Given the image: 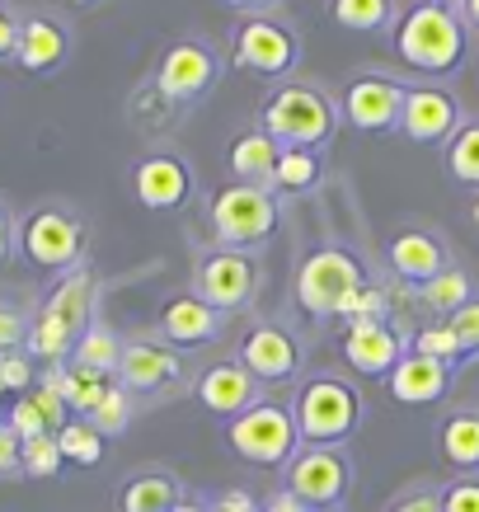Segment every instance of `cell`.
Listing matches in <instances>:
<instances>
[{"label": "cell", "instance_id": "cell-1", "mask_svg": "<svg viewBox=\"0 0 479 512\" xmlns=\"http://www.w3.org/2000/svg\"><path fill=\"white\" fill-rule=\"evenodd\" d=\"M390 38H395V57L418 76H451L470 52V29L461 24V15L437 5H409L395 19Z\"/></svg>", "mask_w": 479, "mask_h": 512}, {"label": "cell", "instance_id": "cell-2", "mask_svg": "<svg viewBox=\"0 0 479 512\" xmlns=\"http://www.w3.org/2000/svg\"><path fill=\"white\" fill-rule=\"evenodd\" d=\"M339 123H343L339 99L325 94L320 85H306V80L278 85L259 109L263 132L278 137L282 146H301V151H320V146H329L334 132H339Z\"/></svg>", "mask_w": 479, "mask_h": 512}, {"label": "cell", "instance_id": "cell-3", "mask_svg": "<svg viewBox=\"0 0 479 512\" xmlns=\"http://www.w3.org/2000/svg\"><path fill=\"white\" fill-rule=\"evenodd\" d=\"M362 390L348 376L320 372L296 386L292 414L301 428V447H343L362 428Z\"/></svg>", "mask_w": 479, "mask_h": 512}, {"label": "cell", "instance_id": "cell-4", "mask_svg": "<svg viewBox=\"0 0 479 512\" xmlns=\"http://www.w3.org/2000/svg\"><path fill=\"white\" fill-rule=\"evenodd\" d=\"M367 264L357 259L353 249L343 245H320L310 249L301 268H296V301H301V311L315 315V320H329V315L348 311V301H353L362 287H367Z\"/></svg>", "mask_w": 479, "mask_h": 512}, {"label": "cell", "instance_id": "cell-5", "mask_svg": "<svg viewBox=\"0 0 479 512\" xmlns=\"http://www.w3.org/2000/svg\"><path fill=\"white\" fill-rule=\"evenodd\" d=\"M226 447L249 461V466H287L296 451H301V428H296L292 404L268 400L263 395L254 409H245L240 419L226 423Z\"/></svg>", "mask_w": 479, "mask_h": 512}, {"label": "cell", "instance_id": "cell-6", "mask_svg": "<svg viewBox=\"0 0 479 512\" xmlns=\"http://www.w3.org/2000/svg\"><path fill=\"white\" fill-rule=\"evenodd\" d=\"M19 249L43 273H71L85 259V221L62 202H43L19 226Z\"/></svg>", "mask_w": 479, "mask_h": 512}, {"label": "cell", "instance_id": "cell-7", "mask_svg": "<svg viewBox=\"0 0 479 512\" xmlns=\"http://www.w3.org/2000/svg\"><path fill=\"white\" fill-rule=\"evenodd\" d=\"M282 489L301 498L310 512L343 508L353 494V461L343 447H301L282 466Z\"/></svg>", "mask_w": 479, "mask_h": 512}, {"label": "cell", "instance_id": "cell-8", "mask_svg": "<svg viewBox=\"0 0 479 512\" xmlns=\"http://www.w3.org/2000/svg\"><path fill=\"white\" fill-rule=\"evenodd\" d=\"M231 62L249 76L287 80L301 62V33L278 15H245L231 38Z\"/></svg>", "mask_w": 479, "mask_h": 512}, {"label": "cell", "instance_id": "cell-9", "mask_svg": "<svg viewBox=\"0 0 479 512\" xmlns=\"http://www.w3.org/2000/svg\"><path fill=\"white\" fill-rule=\"evenodd\" d=\"M278 193L273 188H254V184H226L212 198V235L217 249H245L259 245L278 231Z\"/></svg>", "mask_w": 479, "mask_h": 512}, {"label": "cell", "instance_id": "cell-10", "mask_svg": "<svg viewBox=\"0 0 479 512\" xmlns=\"http://www.w3.org/2000/svg\"><path fill=\"white\" fill-rule=\"evenodd\" d=\"M404 85L390 71H357L348 85L339 90V118L343 127H353L362 137H386L400 132V113H404Z\"/></svg>", "mask_w": 479, "mask_h": 512}, {"label": "cell", "instance_id": "cell-11", "mask_svg": "<svg viewBox=\"0 0 479 512\" xmlns=\"http://www.w3.org/2000/svg\"><path fill=\"white\" fill-rule=\"evenodd\" d=\"M235 362L259 386H287L306 367V348L282 320H249L240 343H235Z\"/></svg>", "mask_w": 479, "mask_h": 512}, {"label": "cell", "instance_id": "cell-12", "mask_svg": "<svg viewBox=\"0 0 479 512\" xmlns=\"http://www.w3.org/2000/svg\"><path fill=\"white\" fill-rule=\"evenodd\" d=\"M221 76V57L212 43H202V38H179V43H170L165 52H160V62H155V76L151 85L170 104H193V99H202V94L217 85Z\"/></svg>", "mask_w": 479, "mask_h": 512}, {"label": "cell", "instance_id": "cell-13", "mask_svg": "<svg viewBox=\"0 0 479 512\" xmlns=\"http://www.w3.org/2000/svg\"><path fill=\"white\" fill-rule=\"evenodd\" d=\"M193 292L212 306V311H245L259 296V268L245 249H207L193 273Z\"/></svg>", "mask_w": 479, "mask_h": 512}, {"label": "cell", "instance_id": "cell-14", "mask_svg": "<svg viewBox=\"0 0 479 512\" xmlns=\"http://www.w3.org/2000/svg\"><path fill=\"white\" fill-rule=\"evenodd\" d=\"M465 127L461 99L447 90V85H409L404 94V113H400V132L418 146H447L456 132Z\"/></svg>", "mask_w": 479, "mask_h": 512}, {"label": "cell", "instance_id": "cell-15", "mask_svg": "<svg viewBox=\"0 0 479 512\" xmlns=\"http://www.w3.org/2000/svg\"><path fill=\"white\" fill-rule=\"evenodd\" d=\"M193 165L174 151H160V156H146L132 165V198L146 207V212H179L193 202Z\"/></svg>", "mask_w": 479, "mask_h": 512}, {"label": "cell", "instance_id": "cell-16", "mask_svg": "<svg viewBox=\"0 0 479 512\" xmlns=\"http://www.w3.org/2000/svg\"><path fill=\"white\" fill-rule=\"evenodd\" d=\"M184 381V357L165 339H132L123 343V362H118V386L132 395H165Z\"/></svg>", "mask_w": 479, "mask_h": 512}, {"label": "cell", "instance_id": "cell-17", "mask_svg": "<svg viewBox=\"0 0 479 512\" xmlns=\"http://www.w3.org/2000/svg\"><path fill=\"white\" fill-rule=\"evenodd\" d=\"M193 400H198L212 419L231 423L263 400V386L235 362V357H221V362H212V367L193 381Z\"/></svg>", "mask_w": 479, "mask_h": 512}, {"label": "cell", "instance_id": "cell-18", "mask_svg": "<svg viewBox=\"0 0 479 512\" xmlns=\"http://www.w3.org/2000/svg\"><path fill=\"white\" fill-rule=\"evenodd\" d=\"M386 264L404 287H423V282L442 278L451 268V249L442 245L433 231H423V226H404V231L390 235Z\"/></svg>", "mask_w": 479, "mask_h": 512}, {"label": "cell", "instance_id": "cell-19", "mask_svg": "<svg viewBox=\"0 0 479 512\" xmlns=\"http://www.w3.org/2000/svg\"><path fill=\"white\" fill-rule=\"evenodd\" d=\"M409 353L395 325H348L343 329V362L367 381H386L395 362Z\"/></svg>", "mask_w": 479, "mask_h": 512}, {"label": "cell", "instance_id": "cell-20", "mask_svg": "<svg viewBox=\"0 0 479 512\" xmlns=\"http://www.w3.org/2000/svg\"><path fill=\"white\" fill-rule=\"evenodd\" d=\"M451 381H456L451 362H437V357H423L409 348L395 362V372L386 376V390L395 404H437V400H447Z\"/></svg>", "mask_w": 479, "mask_h": 512}, {"label": "cell", "instance_id": "cell-21", "mask_svg": "<svg viewBox=\"0 0 479 512\" xmlns=\"http://www.w3.org/2000/svg\"><path fill=\"white\" fill-rule=\"evenodd\" d=\"M160 339L174 348H202L221 339V311H212L198 292H174L160 306Z\"/></svg>", "mask_w": 479, "mask_h": 512}, {"label": "cell", "instance_id": "cell-22", "mask_svg": "<svg viewBox=\"0 0 479 512\" xmlns=\"http://www.w3.org/2000/svg\"><path fill=\"white\" fill-rule=\"evenodd\" d=\"M66 52H71V33H66L62 19L52 15H24V29H19V52L15 62L33 76H43V71H57L66 62Z\"/></svg>", "mask_w": 479, "mask_h": 512}, {"label": "cell", "instance_id": "cell-23", "mask_svg": "<svg viewBox=\"0 0 479 512\" xmlns=\"http://www.w3.org/2000/svg\"><path fill=\"white\" fill-rule=\"evenodd\" d=\"M437 451L456 475H479V404H461L437 423Z\"/></svg>", "mask_w": 479, "mask_h": 512}, {"label": "cell", "instance_id": "cell-24", "mask_svg": "<svg viewBox=\"0 0 479 512\" xmlns=\"http://www.w3.org/2000/svg\"><path fill=\"white\" fill-rule=\"evenodd\" d=\"M94 301H99V282H94L90 268H71V273H62V282L47 292L43 311L57 315L62 325H71L76 334H85V329L94 325Z\"/></svg>", "mask_w": 479, "mask_h": 512}, {"label": "cell", "instance_id": "cell-25", "mask_svg": "<svg viewBox=\"0 0 479 512\" xmlns=\"http://www.w3.org/2000/svg\"><path fill=\"white\" fill-rule=\"evenodd\" d=\"M179 503H184V484L165 466L137 470V475L123 480V489H118V512H174Z\"/></svg>", "mask_w": 479, "mask_h": 512}, {"label": "cell", "instance_id": "cell-26", "mask_svg": "<svg viewBox=\"0 0 479 512\" xmlns=\"http://www.w3.org/2000/svg\"><path fill=\"white\" fill-rule=\"evenodd\" d=\"M231 174L235 184H254V188H268L273 184V170H278L282 160V141L268 137L263 127H249V132H240V137L231 141Z\"/></svg>", "mask_w": 479, "mask_h": 512}, {"label": "cell", "instance_id": "cell-27", "mask_svg": "<svg viewBox=\"0 0 479 512\" xmlns=\"http://www.w3.org/2000/svg\"><path fill=\"white\" fill-rule=\"evenodd\" d=\"M43 386L62 395L66 409H71V419H90L94 404L109 395L113 381L109 376H99V372H85V367H76V362H57V367H47Z\"/></svg>", "mask_w": 479, "mask_h": 512}, {"label": "cell", "instance_id": "cell-28", "mask_svg": "<svg viewBox=\"0 0 479 512\" xmlns=\"http://www.w3.org/2000/svg\"><path fill=\"white\" fill-rule=\"evenodd\" d=\"M414 301L433 315V320H451L456 311H465V306L475 301V282H470V273H465V268L451 264L442 278L423 282V287L414 292Z\"/></svg>", "mask_w": 479, "mask_h": 512}, {"label": "cell", "instance_id": "cell-29", "mask_svg": "<svg viewBox=\"0 0 479 512\" xmlns=\"http://www.w3.org/2000/svg\"><path fill=\"white\" fill-rule=\"evenodd\" d=\"M325 184V160L320 151H301V146H282V160L278 170H273V193H315V188Z\"/></svg>", "mask_w": 479, "mask_h": 512}, {"label": "cell", "instance_id": "cell-30", "mask_svg": "<svg viewBox=\"0 0 479 512\" xmlns=\"http://www.w3.org/2000/svg\"><path fill=\"white\" fill-rule=\"evenodd\" d=\"M71 362H76V367H85V372L118 376V362H123V339H118L109 325H90L85 334H80Z\"/></svg>", "mask_w": 479, "mask_h": 512}, {"label": "cell", "instance_id": "cell-31", "mask_svg": "<svg viewBox=\"0 0 479 512\" xmlns=\"http://www.w3.org/2000/svg\"><path fill=\"white\" fill-rule=\"evenodd\" d=\"M329 19L353 33L395 29V0H329Z\"/></svg>", "mask_w": 479, "mask_h": 512}, {"label": "cell", "instance_id": "cell-32", "mask_svg": "<svg viewBox=\"0 0 479 512\" xmlns=\"http://www.w3.org/2000/svg\"><path fill=\"white\" fill-rule=\"evenodd\" d=\"M104 442H109V437L99 433L90 419H71L62 433H57V447H62L66 466H80V470H94L104 461Z\"/></svg>", "mask_w": 479, "mask_h": 512}, {"label": "cell", "instance_id": "cell-33", "mask_svg": "<svg viewBox=\"0 0 479 512\" xmlns=\"http://www.w3.org/2000/svg\"><path fill=\"white\" fill-rule=\"evenodd\" d=\"M442 160H447V174L456 184L479 193V123H465L461 132L447 141V156Z\"/></svg>", "mask_w": 479, "mask_h": 512}, {"label": "cell", "instance_id": "cell-34", "mask_svg": "<svg viewBox=\"0 0 479 512\" xmlns=\"http://www.w3.org/2000/svg\"><path fill=\"white\" fill-rule=\"evenodd\" d=\"M414 353L423 357H437V362H465V348L461 339H456V329L447 325V320H428V325H418L414 329Z\"/></svg>", "mask_w": 479, "mask_h": 512}, {"label": "cell", "instance_id": "cell-35", "mask_svg": "<svg viewBox=\"0 0 479 512\" xmlns=\"http://www.w3.org/2000/svg\"><path fill=\"white\" fill-rule=\"evenodd\" d=\"M390 315H395V306H390V292L381 287V282H367V287H362V292L348 301L343 320H348V325H390Z\"/></svg>", "mask_w": 479, "mask_h": 512}, {"label": "cell", "instance_id": "cell-36", "mask_svg": "<svg viewBox=\"0 0 479 512\" xmlns=\"http://www.w3.org/2000/svg\"><path fill=\"white\" fill-rule=\"evenodd\" d=\"M90 423L99 428L104 437H118V433H127V423H132V390H123L118 381L109 386V395L94 404V414H90Z\"/></svg>", "mask_w": 479, "mask_h": 512}, {"label": "cell", "instance_id": "cell-37", "mask_svg": "<svg viewBox=\"0 0 479 512\" xmlns=\"http://www.w3.org/2000/svg\"><path fill=\"white\" fill-rule=\"evenodd\" d=\"M66 466L62 447H57V433H43V437H29L24 442V475H33V480H52L57 470Z\"/></svg>", "mask_w": 479, "mask_h": 512}, {"label": "cell", "instance_id": "cell-38", "mask_svg": "<svg viewBox=\"0 0 479 512\" xmlns=\"http://www.w3.org/2000/svg\"><path fill=\"white\" fill-rule=\"evenodd\" d=\"M33 390V357L24 348L15 353H0V395H29Z\"/></svg>", "mask_w": 479, "mask_h": 512}, {"label": "cell", "instance_id": "cell-39", "mask_svg": "<svg viewBox=\"0 0 479 512\" xmlns=\"http://www.w3.org/2000/svg\"><path fill=\"white\" fill-rule=\"evenodd\" d=\"M5 423H10L24 442H29V437H43V433H57V428L47 423V414L38 409V400H33V395H19V400L10 404V419H5Z\"/></svg>", "mask_w": 479, "mask_h": 512}, {"label": "cell", "instance_id": "cell-40", "mask_svg": "<svg viewBox=\"0 0 479 512\" xmlns=\"http://www.w3.org/2000/svg\"><path fill=\"white\" fill-rule=\"evenodd\" d=\"M386 512H442V484H433V480L409 484L404 494L390 498Z\"/></svg>", "mask_w": 479, "mask_h": 512}, {"label": "cell", "instance_id": "cell-41", "mask_svg": "<svg viewBox=\"0 0 479 512\" xmlns=\"http://www.w3.org/2000/svg\"><path fill=\"white\" fill-rule=\"evenodd\" d=\"M442 512H479V475H456L442 484Z\"/></svg>", "mask_w": 479, "mask_h": 512}, {"label": "cell", "instance_id": "cell-42", "mask_svg": "<svg viewBox=\"0 0 479 512\" xmlns=\"http://www.w3.org/2000/svg\"><path fill=\"white\" fill-rule=\"evenodd\" d=\"M451 329H456V339H461V348H465V357H479V296L465 306V311H456L447 320Z\"/></svg>", "mask_w": 479, "mask_h": 512}, {"label": "cell", "instance_id": "cell-43", "mask_svg": "<svg viewBox=\"0 0 479 512\" xmlns=\"http://www.w3.org/2000/svg\"><path fill=\"white\" fill-rule=\"evenodd\" d=\"M19 466H24V437L10 423H0V475H10Z\"/></svg>", "mask_w": 479, "mask_h": 512}, {"label": "cell", "instance_id": "cell-44", "mask_svg": "<svg viewBox=\"0 0 479 512\" xmlns=\"http://www.w3.org/2000/svg\"><path fill=\"white\" fill-rule=\"evenodd\" d=\"M24 339H29V325L19 320V311L0 306V353H15Z\"/></svg>", "mask_w": 479, "mask_h": 512}, {"label": "cell", "instance_id": "cell-45", "mask_svg": "<svg viewBox=\"0 0 479 512\" xmlns=\"http://www.w3.org/2000/svg\"><path fill=\"white\" fill-rule=\"evenodd\" d=\"M19 29H24V19H19L10 5H0V62L19 52Z\"/></svg>", "mask_w": 479, "mask_h": 512}, {"label": "cell", "instance_id": "cell-46", "mask_svg": "<svg viewBox=\"0 0 479 512\" xmlns=\"http://www.w3.org/2000/svg\"><path fill=\"white\" fill-rule=\"evenodd\" d=\"M10 254H15V221L0 207V264H10Z\"/></svg>", "mask_w": 479, "mask_h": 512}, {"label": "cell", "instance_id": "cell-47", "mask_svg": "<svg viewBox=\"0 0 479 512\" xmlns=\"http://www.w3.org/2000/svg\"><path fill=\"white\" fill-rule=\"evenodd\" d=\"M263 512H310V508L301 503V498L287 494V489H278V494H273L268 503H263Z\"/></svg>", "mask_w": 479, "mask_h": 512}, {"label": "cell", "instance_id": "cell-48", "mask_svg": "<svg viewBox=\"0 0 479 512\" xmlns=\"http://www.w3.org/2000/svg\"><path fill=\"white\" fill-rule=\"evenodd\" d=\"M231 10H245V15H273L282 0H226Z\"/></svg>", "mask_w": 479, "mask_h": 512}, {"label": "cell", "instance_id": "cell-49", "mask_svg": "<svg viewBox=\"0 0 479 512\" xmlns=\"http://www.w3.org/2000/svg\"><path fill=\"white\" fill-rule=\"evenodd\" d=\"M456 15H461V24H465L470 33H479V0H465V5L456 10Z\"/></svg>", "mask_w": 479, "mask_h": 512}, {"label": "cell", "instance_id": "cell-50", "mask_svg": "<svg viewBox=\"0 0 479 512\" xmlns=\"http://www.w3.org/2000/svg\"><path fill=\"white\" fill-rule=\"evenodd\" d=\"M174 512H212V503H198V498H184Z\"/></svg>", "mask_w": 479, "mask_h": 512}, {"label": "cell", "instance_id": "cell-51", "mask_svg": "<svg viewBox=\"0 0 479 512\" xmlns=\"http://www.w3.org/2000/svg\"><path fill=\"white\" fill-rule=\"evenodd\" d=\"M418 5H437V10H451V15H456V10H461L465 0H418Z\"/></svg>", "mask_w": 479, "mask_h": 512}, {"label": "cell", "instance_id": "cell-52", "mask_svg": "<svg viewBox=\"0 0 479 512\" xmlns=\"http://www.w3.org/2000/svg\"><path fill=\"white\" fill-rule=\"evenodd\" d=\"M470 226L479 231V193H475V202H470Z\"/></svg>", "mask_w": 479, "mask_h": 512}, {"label": "cell", "instance_id": "cell-53", "mask_svg": "<svg viewBox=\"0 0 479 512\" xmlns=\"http://www.w3.org/2000/svg\"><path fill=\"white\" fill-rule=\"evenodd\" d=\"M76 5H94V0H76Z\"/></svg>", "mask_w": 479, "mask_h": 512}]
</instances>
